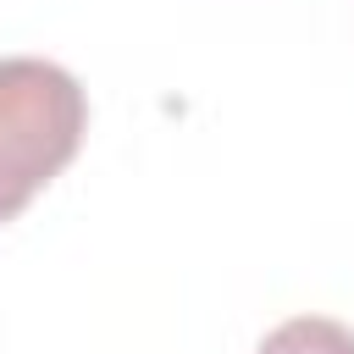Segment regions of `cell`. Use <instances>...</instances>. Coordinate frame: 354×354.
<instances>
[{"mask_svg":"<svg viewBox=\"0 0 354 354\" xmlns=\"http://www.w3.org/2000/svg\"><path fill=\"white\" fill-rule=\"evenodd\" d=\"M254 354H354V326L332 315H293L260 337Z\"/></svg>","mask_w":354,"mask_h":354,"instance_id":"2","label":"cell"},{"mask_svg":"<svg viewBox=\"0 0 354 354\" xmlns=\"http://www.w3.org/2000/svg\"><path fill=\"white\" fill-rule=\"evenodd\" d=\"M83 83L44 55H0V221H17L77 155Z\"/></svg>","mask_w":354,"mask_h":354,"instance_id":"1","label":"cell"}]
</instances>
